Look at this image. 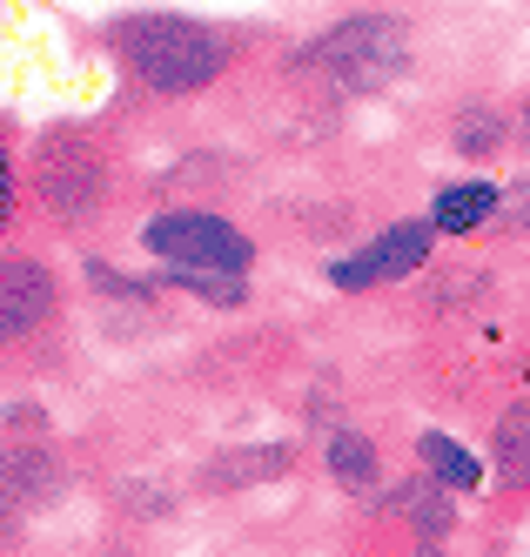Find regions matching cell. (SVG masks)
<instances>
[{"label":"cell","mask_w":530,"mask_h":557,"mask_svg":"<svg viewBox=\"0 0 530 557\" xmlns=\"http://www.w3.org/2000/svg\"><path fill=\"white\" fill-rule=\"evenodd\" d=\"M161 275V289H182L195 302H209V309H249L256 289H249V275L242 269H188V262H155Z\"/></svg>","instance_id":"12"},{"label":"cell","mask_w":530,"mask_h":557,"mask_svg":"<svg viewBox=\"0 0 530 557\" xmlns=\"http://www.w3.org/2000/svg\"><path fill=\"white\" fill-rule=\"evenodd\" d=\"M517 148H523V154H530V101H523V108H517Z\"/></svg>","instance_id":"18"},{"label":"cell","mask_w":530,"mask_h":557,"mask_svg":"<svg viewBox=\"0 0 530 557\" xmlns=\"http://www.w3.org/2000/svg\"><path fill=\"white\" fill-rule=\"evenodd\" d=\"M141 249L155 262H188V269H256V235L215 215V209H161L141 222Z\"/></svg>","instance_id":"5"},{"label":"cell","mask_w":530,"mask_h":557,"mask_svg":"<svg viewBox=\"0 0 530 557\" xmlns=\"http://www.w3.org/2000/svg\"><path fill=\"white\" fill-rule=\"evenodd\" d=\"M451 497H457V491L443 484V476H430V470H423V476H403V484L377 491V504H370V510H383L390 524H403L417 544H443V537L457 531V504H451Z\"/></svg>","instance_id":"7"},{"label":"cell","mask_w":530,"mask_h":557,"mask_svg":"<svg viewBox=\"0 0 530 557\" xmlns=\"http://www.w3.org/2000/svg\"><path fill=\"white\" fill-rule=\"evenodd\" d=\"M289 67L296 74H316V82L336 88V95H383L390 82L410 74V21L390 14V8L349 14L330 34H316L309 48H296Z\"/></svg>","instance_id":"2"},{"label":"cell","mask_w":530,"mask_h":557,"mask_svg":"<svg viewBox=\"0 0 530 557\" xmlns=\"http://www.w3.org/2000/svg\"><path fill=\"white\" fill-rule=\"evenodd\" d=\"M296 470V444H249L235 457H215L209 463V484L229 491V484H269V476H289Z\"/></svg>","instance_id":"14"},{"label":"cell","mask_w":530,"mask_h":557,"mask_svg":"<svg viewBox=\"0 0 530 557\" xmlns=\"http://www.w3.org/2000/svg\"><path fill=\"white\" fill-rule=\"evenodd\" d=\"M423 215L436 222V235H443V243H464V235L491 228V222L504 215V182H491V175L443 182V188L430 195V209H423Z\"/></svg>","instance_id":"8"},{"label":"cell","mask_w":530,"mask_h":557,"mask_svg":"<svg viewBox=\"0 0 530 557\" xmlns=\"http://www.w3.org/2000/svg\"><path fill=\"white\" fill-rule=\"evenodd\" d=\"M54 309H61L54 269L40 256L8 249V262H0V343H34L40 330L54 323Z\"/></svg>","instance_id":"6"},{"label":"cell","mask_w":530,"mask_h":557,"mask_svg":"<svg viewBox=\"0 0 530 557\" xmlns=\"http://www.w3.org/2000/svg\"><path fill=\"white\" fill-rule=\"evenodd\" d=\"M491 476L504 491H530V396H510L491 417Z\"/></svg>","instance_id":"9"},{"label":"cell","mask_w":530,"mask_h":557,"mask_svg":"<svg viewBox=\"0 0 530 557\" xmlns=\"http://www.w3.org/2000/svg\"><path fill=\"white\" fill-rule=\"evenodd\" d=\"M436 222L430 215H403V222H383L370 243H356L343 256L322 262V283H330L336 296H370L383 283H403V275H417L430 256H436Z\"/></svg>","instance_id":"4"},{"label":"cell","mask_w":530,"mask_h":557,"mask_svg":"<svg viewBox=\"0 0 530 557\" xmlns=\"http://www.w3.org/2000/svg\"><path fill=\"white\" fill-rule=\"evenodd\" d=\"M504 235H530V175H517V182H504Z\"/></svg>","instance_id":"16"},{"label":"cell","mask_w":530,"mask_h":557,"mask_svg":"<svg viewBox=\"0 0 530 557\" xmlns=\"http://www.w3.org/2000/svg\"><path fill=\"white\" fill-rule=\"evenodd\" d=\"M88 283H101V296H135V302H148V283H135V275H121L108 262H88Z\"/></svg>","instance_id":"17"},{"label":"cell","mask_w":530,"mask_h":557,"mask_svg":"<svg viewBox=\"0 0 530 557\" xmlns=\"http://www.w3.org/2000/svg\"><path fill=\"white\" fill-rule=\"evenodd\" d=\"M322 470H330L349 497H377L383 491V450L362 430H330V444H322Z\"/></svg>","instance_id":"10"},{"label":"cell","mask_w":530,"mask_h":557,"mask_svg":"<svg viewBox=\"0 0 530 557\" xmlns=\"http://www.w3.org/2000/svg\"><path fill=\"white\" fill-rule=\"evenodd\" d=\"M48 497H61V463H54V450L14 444L8 450V504H48Z\"/></svg>","instance_id":"15"},{"label":"cell","mask_w":530,"mask_h":557,"mask_svg":"<svg viewBox=\"0 0 530 557\" xmlns=\"http://www.w3.org/2000/svg\"><path fill=\"white\" fill-rule=\"evenodd\" d=\"M417 457H423V470L443 476V484H451L457 497H477V491H483V463L457 444L451 430H423V436H417Z\"/></svg>","instance_id":"13"},{"label":"cell","mask_w":530,"mask_h":557,"mask_svg":"<svg viewBox=\"0 0 530 557\" xmlns=\"http://www.w3.org/2000/svg\"><path fill=\"white\" fill-rule=\"evenodd\" d=\"M108 54L114 67L128 74V82L155 101H195V95H209L222 74L235 67L242 41L229 27L215 21H201V14H121L108 21Z\"/></svg>","instance_id":"1"},{"label":"cell","mask_w":530,"mask_h":557,"mask_svg":"<svg viewBox=\"0 0 530 557\" xmlns=\"http://www.w3.org/2000/svg\"><path fill=\"white\" fill-rule=\"evenodd\" d=\"M504 148H517V114H504L491 101H470L451 122V154H464V162H497Z\"/></svg>","instance_id":"11"},{"label":"cell","mask_w":530,"mask_h":557,"mask_svg":"<svg viewBox=\"0 0 530 557\" xmlns=\"http://www.w3.org/2000/svg\"><path fill=\"white\" fill-rule=\"evenodd\" d=\"M27 188H34V202L48 222L61 228H88L101 209H108V195H114V162H108V148L88 135V128H48L34 141L27 154Z\"/></svg>","instance_id":"3"}]
</instances>
